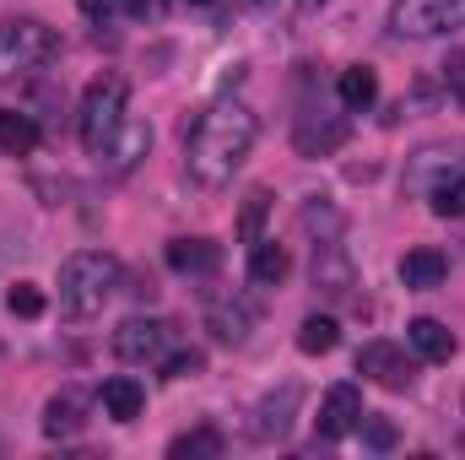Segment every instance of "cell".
<instances>
[{
	"label": "cell",
	"mask_w": 465,
	"mask_h": 460,
	"mask_svg": "<svg viewBox=\"0 0 465 460\" xmlns=\"http://www.w3.org/2000/svg\"><path fill=\"white\" fill-rule=\"evenodd\" d=\"M201 368H206L201 352H173V357H163V379H195Z\"/></svg>",
	"instance_id": "83f0119b"
},
{
	"label": "cell",
	"mask_w": 465,
	"mask_h": 460,
	"mask_svg": "<svg viewBox=\"0 0 465 460\" xmlns=\"http://www.w3.org/2000/svg\"><path fill=\"white\" fill-rule=\"evenodd\" d=\"M357 417H362V390L357 385H331L325 401H320L314 428H320V439H347L357 428Z\"/></svg>",
	"instance_id": "30bf717a"
},
{
	"label": "cell",
	"mask_w": 465,
	"mask_h": 460,
	"mask_svg": "<svg viewBox=\"0 0 465 460\" xmlns=\"http://www.w3.org/2000/svg\"><path fill=\"white\" fill-rule=\"evenodd\" d=\"M336 342H341V325H336L331 315H309V320L298 325V352H309V357L336 352Z\"/></svg>",
	"instance_id": "d6986e66"
},
{
	"label": "cell",
	"mask_w": 465,
	"mask_h": 460,
	"mask_svg": "<svg viewBox=\"0 0 465 460\" xmlns=\"http://www.w3.org/2000/svg\"><path fill=\"white\" fill-rule=\"evenodd\" d=\"M82 428H87V401H82L76 390L49 395V406H44V434H49V439H71V434H82Z\"/></svg>",
	"instance_id": "5bb4252c"
},
{
	"label": "cell",
	"mask_w": 465,
	"mask_h": 460,
	"mask_svg": "<svg viewBox=\"0 0 465 460\" xmlns=\"http://www.w3.org/2000/svg\"><path fill=\"white\" fill-rule=\"evenodd\" d=\"M190 5H212V0H190Z\"/></svg>",
	"instance_id": "1f68e13d"
},
{
	"label": "cell",
	"mask_w": 465,
	"mask_h": 460,
	"mask_svg": "<svg viewBox=\"0 0 465 460\" xmlns=\"http://www.w3.org/2000/svg\"><path fill=\"white\" fill-rule=\"evenodd\" d=\"M54 55H60V38L38 16H5L0 22V82H27Z\"/></svg>",
	"instance_id": "3957f363"
},
{
	"label": "cell",
	"mask_w": 465,
	"mask_h": 460,
	"mask_svg": "<svg viewBox=\"0 0 465 460\" xmlns=\"http://www.w3.org/2000/svg\"><path fill=\"white\" fill-rule=\"evenodd\" d=\"M444 276H450V260L439 255V249H406V260H401V282L411 287V293H428V287H444Z\"/></svg>",
	"instance_id": "4fadbf2b"
},
{
	"label": "cell",
	"mask_w": 465,
	"mask_h": 460,
	"mask_svg": "<svg viewBox=\"0 0 465 460\" xmlns=\"http://www.w3.org/2000/svg\"><path fill=\"white\" fill-rule=\"evenodd\" d=\"M465 27V0H395L390 33L395 38H444Z\"/></svg>",
	"instance_id": "5b68a950"
},
{
	"label": "cell",
	"mask_w": 465,
	"mask_h": 460,
	"mask_svg": "<svg viewBox=\"0 0 465 460\" xmlns=\"http://www.w3.org/2000/svg\"><path fill=\"white\" fill-rule=\"evenodd\" d=\"M314 5H325V0H303V5H298V16H314Z\"/></svg>",
	"instance_id": "4dcf8cb0"
},
{
	"label": "cell",
	"mask_w": 465,
	"mask_h": 460,
	"mask_svg": "<svg viewBox=\"0 0 465 460\" xmlns=\"http://www.w3.org/2000/svg\"><path fill=\"white\" fill-rule=\"evenodd\" d=\"M351 282H357V276H351V260L341 255V244H336V238H325V244L314 249V287H320V293H331V298H347Z\"/></svg>",
	"instance_id": "8fae6325"
},
{
	"label": "cell",
	"mask_w": 465,
	"mask_h": 460,
	"mask_svg": "<svg viewBox=\"0 0 465 460\" xmlns=\"http://www.w3.org/2000/svg\"><path fill=\"white\" fill-rule=\"evenodd\" d=\"M206 325H212V336H217V342L238 346L243 336H249V325H254V315H249L243 304H217V309L206 315Z\"/></svg>",
	"instance_id": "ffe728a7"
},
{
	"label": "cell",
	"mask_w": 465,
	"mask_h": 460,
	"mask_svg": "<svg viewBox=\"0 0 465 460\" xmlns=\"http://www.w3.org/2000/svg\"><path fill=\"white\" fill-rule=\"evenodd\" d=\"M168 342H173V325L168 320H124L114 331V357L119 363H163L168 357Z\"/></svg>",
	"instance_id": "8992f818"
},
{
	"label": "cell",
	"mask_w": 465,
	"mask_h": 460,
	"mask_svg": "<svg viewBox=\"0 0 465 460\" xmlns=\"http://www.w3.org/2000/svg\"><path fill=\"white\" fill-rule=\"evenodd\" d=\"M119 282H124V271H119L114 255H104V249L71 255V260L60 265V315H65V320H93V315L119 293Z\"/></svg>",
	"instance_id": "7a4b0ae2"
},
{
	"label": "cell",
	"mask_w": 465,
	"mask_h": 460,
	"mask_svg": "<svg viewBox=\"0 0 465 460\" xmlns=\"http://www.w3.org/2000/svg\"><path fill=\"white\" fill-rule=\"evenodd\" d=\"M265 201H271V195H265V190H254V195H249V206H243V223H238V233H243L249 244L260 238V223H265Z\"/></svg>",
	"instance_id": "f1b7e54d"
},
{
	"label": "cell",
	"mask_w": 465,
	"mask_h": 460,
	"mask_svg": "<svg viewBox=\"0 0 465 460\" xmlns=\"http://www.w3.org/2000/svg\"><path fill=\"white\" fill-rule=\"evenodd\" d=\"M82 11L93 22H119V16H152L157 0H82Z\"/></svg>",
	"instance_id": "603a6c76"
},
{
	"label": "cell",
	"mask_w": 465,
	"mask_h": 460,
	"mask_svg": "<svg viewBox=\"0 0 465 460\" xmlns=\"http://www.w3.org/2000/svg\"><path fill=\"white\" fill-rule=\"evenodd\" d=\"M146 152H152V125H141V119L124 115V125H119V130L104 141V146H98V152H93V157H98L109 174H130Z\"/></svg>",
	"instance_id": "ba28073f"
},
{
	"label": "cell",
	"mask_w": 465,
	"mask_h": 460,
	"mask_svg": "<svg viewBox=\"0 0 465 460\" xmlns=\"http://www.w3.org/2000/svg\"><path fill=\"white\" fill-rule=\"evenodd\" d=\"M357 428H362V445H368V450H395V423H390V417H368V412H362Z\"/></svg>",
	"instance_id": "4316f807"
},
{
	"label": "cell",
	"mask_w": 465,
	"mask_h": 460,
	"mask_svg": "<svg viewBox=\"0 0 465 460\" xmlns=\"http://www.w3.org/2000/svg\"><path fill=\"white\" fill-rule=\"evenodd\" d=\"M249 276H254L260 287H276V282L287 276V249H282V244H260V238H254V249H249Z\"/></svg>",
	"instance_id": "44dd1931"
},
{
	"label": "cell",
	"mask_w": 465,
	"mask_h": 460,
	"mask_svg": "<svg viewBox=\"0 0 465 460\" xmlns=\"http://www.w3.org/2000/svg\"><path fill=\"white\" fill-rule=\"evenodd\" d=\"M406 342L417 346V357H428V363H450V357H455V336H450V325L433 320V315H417V320L406 325Z\"/></svg>",
	"instance_id": "9a60e30c"
},
{
	"label": "cell",
	"mask_w": 465,
	"mask_h": 460,
	"mask_svg": "<svg viewBox=\"0 0 465 460\" xmlns=\"http://www.w3.org/2000/svg\"><path fill=\"white\" fill-rule=\"evenodd\" d=\"M276 0H238V11H271Z\"/></svg>",
	"instance_id": "f546056e"
},
{
	"label": "cell",
	"mask_w": 465,
	"mask_h": 460,
	"mask_svg": "<svg viewBox=\"0 0 465 460\" xmlns=\"http://www.w3.org/2000/svg\"><path fill=\"white\" fill-rule=\"evenodd\" d=\"M124 104H130L124 76H98V82L82 93V119H76V125H82V146H87V152H98L119 125H124Z\"/></svg>",
	"instance_id": "277c9868"
},
{
	"label": "cell",
	"mask_w": 465,
	"mask_h": 460,
	"mask_svg": "<svg viewBox=\"0 0 465 460\" xmlns=\"http://www.w3.org/2000/svg\"><path fill=\"white\" fill-rule=\"evenodd\" d=\"M168 455L184 460V455H223V434L217 428H195V434H179L173 445H168Z\"/></svg>",
	"instance_id": "cb8c5ba5"
},
{
	"label": "cell",
	"mask_w": 465,
	"mask_h": 460,
	"mask_svg": "<svg viewBox=\"0 0 465 460\" xmlns=\"http://www.w3.org/2000/svg\"><path fill=\"white\" fill-rule=\"evenodd\" d=\"M336 98H341V109H368V104L379 98V76H373L368 65H347V71L336 76Z\"/></svg>",
	"instance_id": "e0dca14e"
},
{
	"label": "cell",
	"mask_w": 465,
	"mask_h": 460,
	"mask_svg": "<svg viewBox=\"0 0 465 460\" xmlns=\"http://www.w3.org/2000/svg\"><path fill=\"white\" fill-rule=\"evenodd\" d=\"M347 141V125L341 119H331V125H314V119H303L298 125V152L303 157H314V152H331V146H341Z\"/></svg>",
	"instance_id": "7402d4cb"
},
{
	"label": "cell",
	"mask_w": 465,
	"mask_h": 460,
	"mask_svg": "<svg viewBox=\"0 0 465 460\" xmlns=\"http://www.w3.org/2000/svg\"><path fill=\"white\" fill-rule=\"evenodd\" d=\"M254 135H260V119L249 104L238 98H217L206 115L195 119L190 130V146H184V168L201 190H223L232 174L243 168V157L254 152Z\"/></svg>",
	"instance_id": "6da1fadb"
},
{
	"label": "cell",
	"mask_w": 465,
	"mask_h": 460,
	"mask_svg": "<svg viewBox=\"0 0 465 460\" xmlns=\"http://www.w3.org/2000/svg\"><path fill=\"white\" fill-rule=\"evenodd\" d=\"M168 265H173L179 276H212V271L223 265V249H217L212 238H173V244H168Z\"/></svg>",
	"instance_id": "7c38bea8"
},
{
	"label": "cell",
	"mask_w": 465,
	"mask_h": 460,
	"mask_svg": "<svg viewBox=\"0 0 465 460\" xmlns=\"http://www.w3.org/2000/svg\"><path fill=\"white\" fill-rule=\"evenodd\" d=\"M357 374L384 385V390H406L417 379V357H406V346H395V342H368L357 352Z\"/></svg>",
	"instance_id": "52a82bcc"
},
{
	"label": "cell",
	"mask_w": 465,
	"mask_h": 460,
	"mask_svg": "<svg viewBox=\"0 0 465 460\" xmlns=\"http://www.w3.org/2000/svg\"><path fill=\"white\" fill-rule=\"evenodd\" d=\"M460 104H465V93H460Z\"/></svg>",
	"instance_id": "d6a6232c"
},
{
	"label": "cell",
	"mask_w": 465,
	"mask_h": 460,
	"mask_svg": "<svg viewBox=\"0 0 465 460\" xmlns=\"http://www.w3.org/2000/svg\"><path fill=\"white\" fill-rule=\"evenodd\" d=\"M5 309H11L16 320H38V315H44V293H38L33 282H16V287L5 293Z\"/></svg>",
	"instance_id": "d4e9b609"
},
{
	"label": "cell",
	"mask_w": 465,
	"mask_h": 460,
	"mask_svg": "<svg viewBox=\"0 0 465 460\" xmlns=\"http://www.w3.org/2000/svg\"><path fill=\"white\" fill-rule=\"evenodd\" d=\"M298 401H303V390H298V385H282L276 395H265V401L254 406V417H249V439H254V445H271V439H282V434L292 428V412H298Z\"/></svg>",
	"instance_id": "9c48e42d"
},
{
	"label": "cell",
	"mask_w": 465,
	"mask_h": 460,
	"mask_svg": "<svg viewBox=\"0 0 465 460\" xmlns=\"http://www.w3.org/2000/svg\"><path fill=\"white\" fill-rule=\"evenodd\" d=\"M433 212H439V217H465V174L444 179V185L433 190Z\"/></svg>",
	"instance_id": "484cf974"
},
{
	"label": "cell",
	"mask_w": 465,
	"mask_h": 460,
	"mask_svg": "<svg viewBox=\"0 0 465 460\" xmlns=\"http://www.w3.org/2000/svg\"><path fill=\"white\" fill-rule=\"evenodd\" d=\"M141 406H146V390H141L130 374L104 379V412H109L114 423H135V417H141Z\"/></svg>",
	"instance_id": "2e32d148"
},
{
	"label": "cell",
	"mask_w": 465,
	"mask_h": 460,
	"mask_svg": "<svg viewBox=\"0 0 465 460\" xmlns=\"http://www.w3.org/2000/svg\"><path fill=\"white\" fill-rule=\"evenodd\" d=\"M0 146L11 152V157H27V152H38V119L33 115H0Z\"/></svg>",
	"instance_id": "ac0fdd59"
}]
</instances>
